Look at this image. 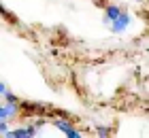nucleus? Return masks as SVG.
<instances>
[{
    "label": "nucleus",
    "mask_w": 149,
    "mask_h": 138,
    "mask_svg": "<svg viewBox=\"0 0 149 138\" xmlns=\"http://www.w3.org/2000/svg\"><path fill=\"white\" fill-rule=\"evenodd\" d=\"M134 19H136V15H134L132 11L124 9V11H121L119 15L115 17L113 21H111L109 26H107V28H109V30H111L113 34H117V36H119V34H126V32H128V30H130V28H132Z\"/></svg>",
    "instance_id": "f257e3e1"
},
{
    "label": "nucleus",
    "mask_w": 149,
    "mask_h": 138,
    "mask_svg": "<svg viewBox=\"0 0 149 138\" xmlns=\"http://www.w3.org/2000/svg\"><path fill=\"white\" fill-rule=\"evenodd\" d=\"M121 11H124V6H121L119 2H109V4H104V9H102V24L109 26Z\"/></svg>",
    "instance_id": "f03ea898"
},
{
    "label": "nucleus",
    "mask_w": 149,
    "mask_h": 138,
    "mask_svg": "<svg viewBox=\"0 0 149 138\" xmlns=\"http://www.w3.org/2000/svg\"><path fill=\"white\" fill-rule=\"evenodd\" d=\"M11 128V121H0V136H4V132Z\"/></svg>",
    "instance_id": "7ed1b4c3"
},
{
    "label": "nucleus",
    "mask_w": 149,
    "mask_h": 138,
    "mask_svg": "<svg viewBox=\"0 0 149 138\" xmlns=\"http://www.w3.org/2000/svg\"><path fill=\"white\" fill-rule=\"evenodd\" d=\"M0 17H9V11L4 9V4L0 2Z\"/></svg>",
    "instance_id": "20e7f679"
}]
</instances>
